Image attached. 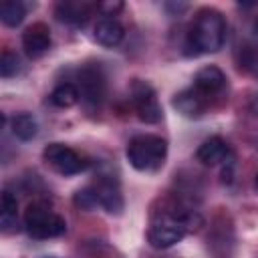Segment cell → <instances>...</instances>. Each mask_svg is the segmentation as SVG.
I'll return each instance as SVG.
<instances>
[{"label": "cell", "instance_id": "6da1fadb", "mask_svg": "<svg viewBox=\"0 0 258 258\" xmlns=\"http://www.w3.org/2000/svg\"><path fill=\"white\" fill-rule=\"evenodd\" d=\"M226 40V20L222 12L216 8H202L198 10L189 32L185 48L187 54H204V52H216L222 48Z\"/></svg>", "mask_w": 258, "mask_h": 258}, {"label": "cell", "instance_id": "7a4b0ae2", "mask_svg": "<svg viewBox=\"0 0 258 258\" xmlns=\"http://www.w3.org/2000/svg\"><path fill=\"white\" fill-rule=\"evenodd\" d=\"M200 222L202 218L194 210H175V212L163 214L151 222L147 230V242L159 250L171 248Z\"/></svg>", "mask_w": 258, "mask_h": 258}, {"label": "cell", "instance_id": "3957f363", "mask_svg": "<svg viewBox=\"0 0 258 258\" xmlns=\"http://www.w3.org/2000/svg\"><path fill=\"white\" fill-rule=\"evenodd\" d=\"M127 159L137 171H157L167 157V141L159 135H135L127 143Z\"/></svg>", "mask_w": 258, "mask_h": 258}, {"label": "cell", "instance_id": "277c9868", "mask_svg": "<svg viewBox=\"0 0 258 258\" xmlns=\"http://www.w3.org/2000/svg\"><path fill=\"white\" fill-rule=\"evenodd\" d=\"M24 228L36 240L58 238L67 232V222L46 202H32L24 212Z\"/></svg>", "mask_w": 258, "mask_h": 258}, {"label": "cell", "instance_id": "5b68a950", "mask_svg": "<svg viewBox=\"0 0 258 258\" xmlns=\"http://www.w3.org/2000/svg\"><path fill=\"white\" fill-rule=\"evenodd\" d=\"M129 93H131V103L135 107V113L143 123H159L161 121L163 111H161V105L157 101L155 89L149 83L135 79L131 83Z\"/></svg>", "mask_w": 258, "mask_h": 258}, {"label": "cell", "instance_id": "8992f818", "mask_svg": "<svg viewBox=\"0 0 258 258\" xmlns=\"http://www.w3.org/2000/svg\"><path fill=\"white\" fill-rule=\"evenodd\" d=\"M42 157L48 167H52L60 175H75L87 167V161L64 143H48L42 149Z\"/></svg>", "mask_w": 258, "mask_h": 258}, {"label": "cell", "instance_id": "52a82bcc", "mask_svg": "<svg viewBox=\"0 0 258 258\" xmlns=\"http://www.w3.org/2000/svg\"><path fill=\"white\" fill-rule=\"evenodd\" d=\"M77 91L87 107H99L105 97V77L99 67H83L77 75Z\"/></svg>", "mask_w": 258, "mask_h": 258}, {"label": "cell", "instance_id": "ba28073f", "mask_svg": "<svg viewBox=\"0 0 258 258\" xmlns=\"http://www.w3.org/2000/svg\"><path fill=\"white\" fill-rule=\"evenodd\" d=\"M97 196H99V202H101V208H105L109 214H115L119 216L123 212V194H121V187H119V181L113 177V175H99L97 181L93 183Z\"/></svg>", "mask_w": 258, "mask_h": 258}, {"label": "cell", "instance_id": "9c48e42d", "mask_svg": "<svg viewBox=\"0 0 258 258\" xmlns=\"http://www.w3.org/2000/svg\"><path fill=\"white\" fill-rule=\"evenodd\" d=\"M50 44H52L50 28L44 22H36L22 32V48L28 58H40L42 54L48 52Z\"/></svg>", "mask_w": 258, "mask_h": 258}, {"label": "cell", "instance_id": "30bf717a", "mask_svg": "<svg viewBox=\"0 0 258 258\" xmlns=\"http://www.w3.org/2000/svg\"><path fill=\"white\" fill-rule=\"evenodd\" d=\"M226 87V75L222 69H218L216 64H206L202 67L196 77H194V89L200 91L208 101L210 97L218 95L222 89Z\"/></svg>", "mask_w": 258, "mask_h": 258}, {"label": "cell", "instance_id": "8fae6325", "mask_svg": "<svg viewBox=\"0 0 258 258\" xmlns=\"http://www.w3.org/2000/svg\"><path fill=\"white\" fill-rule=\"evenodd\" d=\"M171 105H173V107L177 109V113H181L183 117H187V119H198V117H202V115L206 113V109H208V99H206L200 91H196V89L191 87V89L179 91V93L173 97Z\"/></svg>", "mask_w": 258, "mask_h": 258}, {"label": "cell", "instance_id": "7c38bea8", "mask_svg": "<svg viewBox=\"0 0 258 258\" xmlns=\"http://www.w3.org/2000/svg\"><path fill=\"white\" fill-rule=\"evenodd\" d=\"M196 157L200 163L204 165H218V163H224L232 157V151H230V145L226 143V139L214 135V137H208L196 151Z\"/></svg>", "mask_w": 258, "mask_h": 258}, {"label": "cell", "instance_id": "4fadbf2b", "mask_svg": "<svg viewBox=\"0 0 258 258\" xmlns=\"http://www.w3.org/2000/svg\"><path fill=\"white\" fill-rule=\"evenodd\" d=\"M54 14L60 22L64 24H73V26H81L89 20L91 16V6L87 2H58L54 8Z\"/></svg>", "mask_w": 258, "mask_h": 258}, {"label": "cell", "instance_id": "5bb4252c", "mask_svg": "<svg viewBox=\"0 0 258 258\" xmlns=\"http://www.w3.org/2000/svg\"><path fill=\"white\" fill-rule=\"evenodd\" d=\"M123 34H125V30H123V26H121L119 20H115V18H103V20H99L95 24V34L93 36H95V40L101 46L111 48V46H117L123 40Z\"/></svg>", "mask_w": 258, "mask_h": 258}, {"label": "cell", "instance_id": "9a60e30c", "mask_svg": "<svg viewBox=\"0 0 258 258\" xmlns=\"http://www.w3.org/2000/svg\"><path fill=\"white\" fill-rule=\"evenodd\" d=\"M10 129H12V135L18 137L20 141H30L38 133V123H36L34 115L18 113V115H14L10 119Z\"/></svg>", "mask_w": 258, "mask_h": 258}, {"label": "cell", "instance_id": "2e32d148", "mask_svg": "<svg viewBox=\"0 0 258 258\" xmlns=\"http://www.w3.org/2000/svg\"><path fill=\"white\" fill-rule=\"evenodd\" d=\"M79 99L81 97H79L77 85H73V83H60L50 93V103L56 105V107H60V109H69V107L77 105Z\"/></svg>", "mask_w": 258, "mask_h": 258}, {"label": "cell", "instance_id": "e0dca14e", "mask_svg": "<svg viewBox=\"0 0 258 258\" xmlns=\"http://www.w3.org/2000/svg\"><path fill=\"white\" fill-rule=\"evenodd\" d=\"M16 218H18V202L10 191L2 194V206H0V224L2 230L8 232L16 226Z\"/></svg>", "mask_w": 258, "mask_h": 258}, {"label": "cell", "instance_id": "ac0fdd59", "mask_svg": "<svg viewBox=\"0 0 258 258\" xmlns=\"http://www.w3.org/2000/svg\"><path fill=\"white\" fill-rule=\"evenodd\" d=\"M26 16V6L18 0H8V2H2L0 6V20L6 24V26H18Z\"/></svg>", "mask_w": 258, "mask_h": 258}, {"label": "cell", "instance_id": "d6986e66", "mask_svg": "<svg viewBox=\"0 0 258 258\" xmlns=\"http://www.w3.org/2000/svg\"><path fill=\"white\" fill-rule=\"evenodd\" d=\"M73 202H75V206H77V208H81V210H93V208L101 206L99 196H97V191H95V187H93V185L79 189V191L75 194Z\"/></svg>", "mask_w": 258, "mask_h": 258}, {"label": "cell", "instance_id": "ffe728a7", "mask_svg": "<svg viewBox=\"0 0 258 258\" xmlns=\"http://www.w3.org/2000/svg\"><path fill=\"white\" fill-rule=\"evenodd\" d=\"M18 73H20V58L14 52L4 50L0 56V75L4 79H10V77H16Z\"/></svg>", "mask_w": 258, "mask_h": 258}, {"label": "cell", "instance_id": "44dd1931", "mask_svg": "<svg viewBox=\"0 0 258 258\" xmlns=\"http://www.w3.org/2000/svg\"><path fill=\"white\" fill-rule=\"evenodd\" d=\"M97 10L103 12L107 18H111V16H115L117 12L123 10V2H119V0H113V2H101V4H97Z\"/></svg>", "mask_w": 258, "mask_h": 258}, {"label": "cell", "instance_id": "7402d4cb", "mask_svg": "<svg viewBox=\"0 0 258 258\" xmlns=\"http://www.w3.org/2000/svg\"><path fill=\"white\" fill-rule=\"evenodd\" d=\"M254 187H256V191H258V173H256V179H254Z\"/></svg>", "mask_w": 258, "mask_h": 258}]
</instances>
